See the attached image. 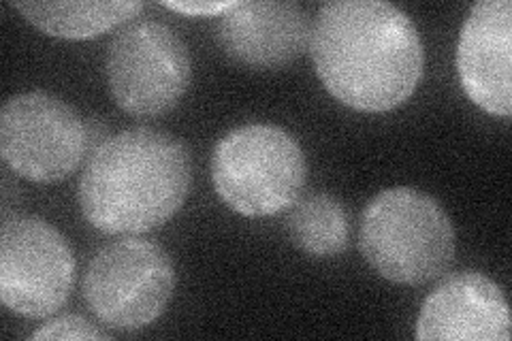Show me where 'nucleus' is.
Wrapping results in <instances>:
<instances>
[{
	"label": "nucleus",
	"mask_w": 512,
	"mask_h": 341,
	"mask_svg": "<svg viewBox=\"0 0 512 341\" xmlns=\"http://www.w3.org/2000/svg\"><path fill=\"white\" fill-rule=\"evenodd\" d=\"M310 52L325 90L363 113L404 105L425 67L412 18L384 0L325 3L312 24Z\"/></svg>",
	"instance_id": "obj_1"
},
{
	"label": "nucleus",
	"mask_w": 512,
	"mask_h": 341,
	"mask_svg": "<svg viewBox=\"0 0 512 341\" xmlns=\"http://www.w3.org/2000/svg\"><path fill=\"white\" fill-rule=\"evenodd\" d=\"M192 188L186 145L156 128H128L96 145L77 201L88 224L105 235H141L167 224Z\"/></svg>",
	"instance_id": "obj_2"
},
{
	"label": "nucleus",
	"mask_w": 512,
	"mask_h": 341,
	"mask_svg": "<svg viewBox=\"0 0 512 341\" xmlns=\"http://www.w3.org/2000/svg\"><path fill=\"white\" fill-rule=\"evenodd\" d=\"M363 258L380 278L423 286L455 261V229L444 207L408 186L378 192L361 218Z\"/></svg>",
	"instance_id": "obj_3"
},
{
	"label": "nucleus",
	"mask_w": 512,
	"mask_h": 341,
	"mask_svg": "<svg viewBox=\"0 0 512 341\" xmlns=\"http://www.w3.org/2000/svg\"><path fill=\"white\" fill-rule=\"evenodd\" d=\"M306 180V154L282 126H237L220 137L212 154L216 194L246 218L276 216L293 207Z\"/></svg>",
	"instance_id": "obj_4"
},
{
	"label": "nucleus",
	"mask_w": 512,
	"mask_h": 341,
	"mask_svg": "<svg viewBox=\"0 0 512 341\" xmlns=\"http://www.w3.org/2000/svg\"><path fill=\"white\" fill-rule=\"evenodd\" d=\"M84 301L107 329L139 331L165 314L175 265L154 241L126 237L96 250L86 269Z\"/></svg>",
	"instance_id": "obj_5"
},
{
	"label": "nucleus",
	"mask_w": 512,
	"mask_h": 341,
	"mask_svg": "<svg viewBox=\"0 0 512 341\" xmlns=\"http://www.w3.org/2000/svg\"><path fill=\"white\" fill-rule=\"evenodd\" d=\"M105 69L116 105L133 118L165 116L192 81L186 43L171 26L154 20L122 28L109 45Z\"/></svg>",
	"instance_id": "obj_6"
},
{
	"label": "nucleus",
	"mask_w": 512,
	"mask_h": 341,
	"mask_svg": "<svg viewBox=\"0 0 512 341\" xmlns=\"http://www.w3.org/2000/svg\"><path fill=\"white\" fill-rule=\"evenodd\" d=\"M90 150V128L77 109L47 92H24L0 111V154L5 165L35 184L71 177Z\"/></svg>",
	"instance_id": "obj_7"
},
{
	"label": "nucleus",
	"mask_w": 512,
	"mask_h": 341,
	"mask_svg": "<svg viewBox=\"0 0 512 341\" xmlns=\"http://www.w3.org/2000/svg\"><path fill=\"white\" fill-rule=\"evenodd\" d=\"M75 256L64 235L39 216L5 214L0 224V299L11 314L41 320L69 301Z\"/></svg>",
	"instance_id": "obj_8"
},
{
	"label": "nucleus",
	"mask_w": 512,
	"mask_h": 341,
	"mask_svg": "<svg viewBox=\"0 0 512 341\" xmlns=\"http://www.w3.org/2000/svg\"><path fill=\"white\" fill-rule=\"evenodd\" d=\"M457 73L468 99L489 116H512V5H472L457 43Z\"/></svg>",
	"instance_id": "obj_9"
},
{
	"label": "nucleus",
	"mask_w": 512,
	"mask_h": 341,
	"mask_svg": "<svg viewBox=\"0 0 512 341\" xmlns=\"http://www.w3.org/2000/svg\"><path fill=\"white\" fill-rule=\"evenodd\" d=\"M216 41L231 60L248 69H280L306 54L312 24L297 3L237 0L220 15Z\"/></svg>",
	"instance_id": "obj_10"
},
{
	"label": "nucleus",
	"mask_w": 512,
	"mask_h": 341,
	"mask_svg": "<svg viewBox=\"0 0 512 341\" xmlns=\"http://www.w3.org/2000/svg\"><path fill=\"white\" fill-rule=\"evenodd\" d=\"M510 324L504 290L485 273L459 271L444 278L423 301L416 339L508 341Z\"/></svg>",
	"instance_id": "obj_11"
},
{
	"label": "nucleus",
	"mask_w": 512,
	"mask_h": 341,
	"mask_svg": "<svg viewBox=\"0 0 512 341\" xmlns=\"http://www.w3.org/2000/svg\"><path fill=\"white\" fill-rule=\"evenodd\" d=\"M26 22L50 37L58 39H94L103 32L131 22L146 3L122 0V3H11Z\"/></svg>",
	"instance_id": "obj_12"
},
{
	"label": "nucleus",
	"mask_w": 512,
	"mask_h": 341,
	"mask_svg": "<svg viewBox=\"0 0 512 341\" xmlns=\"http://www.w3.org/2000/svg\"><path fill=\"white\" fill-rule=\"evenodd\" d=\"M286 233L303 254L327 258L348 248L350 220L344 205L329 194H310L286 216Z\"/></svg>",
	"instance_id": "obj_13"
},
{
	"label": "nucleus",
	"mask_w": 512,
	"mask_h": 341,
	"mask_svg": "<svg viewBox=\"0 0 512 341\" xmlns=\"http://www.w3.org/2000/svg\"><path fill=\"white\" fill-rule=\"evenodd\" d=\"M30 339H109V335L96 329V324L90 320L77 314H67L45 322L39 331L30 335Z\"/></svg>",
	"instance_id": "obj_14"
},
{
	"label": "nucleus",
	"mask_w": 512,
	"mask_h": 341,
	"mask_svg": "<svg viewBox=\"0 0 512 341\" xmlns=\"http://www.w3.org/2000/svg\"><path fill=\"white\" fill-rule=\"evenodd\" d=\"M237 5V0H182V3H175V0H165L163 7L188 15V18H220L227 11H231Z\"/></svg>",
	"instance_id": "obj_15"
}]
</instances>
